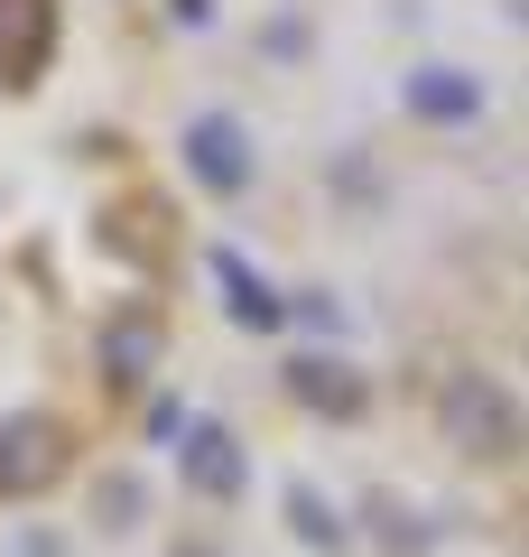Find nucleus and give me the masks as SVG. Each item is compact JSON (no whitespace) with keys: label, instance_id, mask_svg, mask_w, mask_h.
<instances>
[{"label":"nucleus","instance_id":"obj_1","mask_svg":"<svg viewBox=\"0 0 529 557\" xmlns=\"http://www.w3.org/2000/svg\"><path fill=\"white\" fill-rule=\"evenodd\" d=\"M436 428L465 456H520V409L492 391V372H446L436 381Z\"/></svg>","mask_w":529,"mask_h":557},{"label":"nucleus","instance_id":"obj_2","mask_svg":"<svg viewBox=\"0 0 529 557\" xmlns=\"http://www.w3.org/2000/svg\"><path fill=\"white\" fill-rule=\"evenodd\" d=\"M186 168H196V186H214V196H242V186H251V139H242V121L233 112L186 121Z\"/></svg>","mask_w":529,"mask_h":557},{"label":"nucleus","instance_id":"obj_3","mask_svg":"<svg viewBox=\"0 0 529 557\" xmlns=\"http://www.w3.org/2000/svg\"><path fill=\"white\" fill-rule=\"evenodd\" d=\"M47 47H57V10L47 0H0V75L28 84Z\"/></svg>","mask_w":529,"mask_h":557},{"label":"nucleus","instance_id":"obj_4","mask_svg":"<svg viewBox=\"0 0 529 557\" xmlns=\"http://www.w3.org/2000/svg\"><path fill=\"white\" fill-rule=\"evenodd\" d=\"M65 465V437L47 428V418H20V428H0V493H28V483H47Z\"/></svg>","mask_w":529,"mask_h":557},{"label":"nucleus","instance_id":"obj_5","mask_svg":"<svg viewBox=\"0 0 529 557\" xmlns=\"http://www.w3.org/2000/svg\"><path fill=\"white\" fill-rule=\"evenodd\" d=\"M186 483H196L205 502H233V493H242V456H233V437H223L214 418L186 437Z\"/></svg>","mask_w":529,"mask_h":557},{"label":"nucleus","instance_id":"obj_6","mask_svg":"<svg viewBox=\"0 0 529 557\" xmlns=\"http://www.w3.org/2000/svg\"><path fill=\"white\" fill-rule=\"evenodd\" d=\"M409 112L418 121H473L483 112V84L455 75V65H428V75H409Z\"/></svg>","mask_w":529,"mask_h":557},{"label":"nucleus","instance_id":"obj_7","mask_svg":"<svg viewBox=\"0 0 529 557\" xmlns=\"http://www.w3.org/2000/svg\"><path fill=\"white\" fill-rule=\"evenodd\" d=\"M288 391L307 399L316 418H353V409H362V381H353L344 362H297V372H288Z\"/></svg>","mask_w":529,"mask_h":557},{"label":"nucleus","instance_id":"obj_8","mask_svg":"<svg viewBox=\"0 0 529 557\" xmlns=\"http://www.w3.org/2000/svg\"><path fill=\"white\" fill-rule=\"evenodd\" d=\"M214 278L233 288V317H242V325H260V335H270V325H288V298H270V288L242 270V251H214Z\"/></svg>","mask_w":529,"mask_h":557},{"label":"nucleus","instance_id":"obj_9","mask_svg":"<svg viewBox=\"0 0 529 557\" xmlns=\"http://www.w3.org/2000/svg\"><path fill=\"white\" fill-rule=\"evenodd\" d=\"M288 511H297V539H307V548H344V520H334L316 493H288Z\"/></svg>","mask_w":529,"mask_h":557},{"label":"nucleus","instance_id":"obj_10","mask_svg":"<svg viewBox=\"0 0 529 557\" xmlns=\"http://www.w3.org/2000/svg\"><path fill=\"white\" fill-rule=\"evenodd\" d=\"M131 362H149V325H131V335H112V372H131Z\"/></svg>","mask_w":529,"mask_h":557},{"label":"nucleus","instance_id":"obj_11","mask_svg":"<svg viewBox=\"0 0 529 557\" xmlns=\"http://www.w3.org/2000/svg\"><path fill=\"white\" fill-rule=\"evenodd\" d=\"M186 557H205V548H186Z\"/></svg>","mask_w":529,"mask_h":557}]
</instances>
